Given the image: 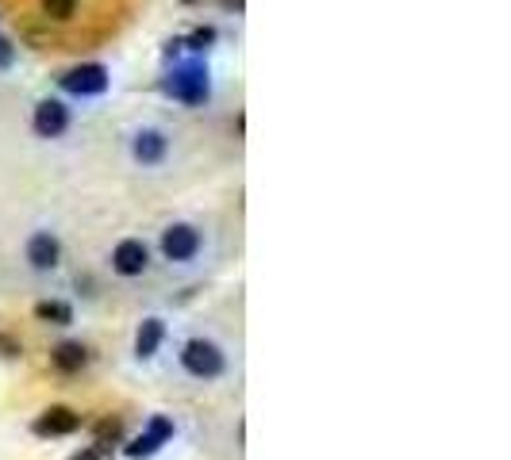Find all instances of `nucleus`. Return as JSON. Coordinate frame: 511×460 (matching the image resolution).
Returning <instances> with one entry per match:
<instances>
[{
    "label": "nucleus",
    "mask_w": 511,
    "mask_h": 460,
    "mask_svg": "<svg viewBox=\"0 0 511 460\" xmlns=\"http://www.w3.org/2000/svg\"><path fill=\"white\" fill-rule=\"evenodd\" d=\"M127 150H131L135 165H142V169H158V165H166V158L173 150V135L158 123H142L127 138Z\"/></svg>",
    "instance_id": "1"
},
{
    "label": "nucleus",
    "mask_w": 511,
    "mask_h": 460,
    "mask_svg": "<svg viewBox=\"0 0 511 460\" xmlns=\"http://www.w3.org/2000/svg\"><path fill=\"white\" fill-rule=\"evenodd\" d=\"M181 364H185V373L196 376V380H215L224 376V353H219L215 342H204V338H193L185 342V349H181Z\"/></svg>",
    "instance_id": "2"
},
{
    "label": "nucleus",
    "mask_w": 511,
    "mask_h": 460,
    "mask_svg": "<svg viewBox=\"0 0 511 460\" xmlns=\"http://www.w3.org/2000/svg\"><path fill=\"white\" fill-rule=\"evenodd\" d=\"M162 253H166V261H193L200 253V230L189 223L166 227L162 230Z\"/></svg>",
    "instance_id": "3"
},
{
    "label": "nucleus",
    "mask_w": 511,
    "mask_h": 460,
    "mask_svg": "<svg viewBox=\"0 0 511 460\" xmlns=\"http://www.w3.org/2000/svg\"><path fill=\"white\" fill-rule=\"evenodd\" d=\"M35 135H43V138H58L69 131V107L62 100H43L39 107H35Z\"/></svg>",
    "instance_id": "4"
},
{
    "label": "nucleus",
    "mask_w": 511,
    "mask_h": 460,
    "mask_svg": "<svg viewBox=\"0 0 511 460\" xmlns=\"http://www.w3.org/2000/svg\"><path fill=\"white\" fill-rule=\"evenodd\" d=\"M146 265H151V250H146L139 238H123L112 250V269L120 276H139V272H146Z\"/></svg>",
    "instance_id": "5"
},
{
    "label": "nucleus",
    "mask_w": 511,
    "mask_h": 460,
    "mask_svg": "<svg viewBox=\"0 0 511 460\" xmlns=\"http://www.w3.org/2000/svg\"><path fill=\"white\" fill-rule=\"evenodd\" d=\"M81 426V414L78 411H69V407H50V411H43L39 418H35V434L39 437H66V434H73Z\"/></svg>",
    "instance_id": "6"
},
{
    "label": "nucleus",
    "mask_w": 511,
    "mask_h": 460,
    "mask_svg": "<svg viewBox=\"0 0 511 460\" xmlns=\"http://www.w3.org/2000/svg\"><path fill=\"white\" fill-rule=\"evenodd\" d=\"M27 261H31V269H39V272L54 269V265L62 261V242H58V238H54L50 230L31 234V242H27Z\"/></svg>",
    "instance_id": "7"
},
{
    "label": "nucleus",
    "mask_w": 511,
    "mask_h": 460,
    "mask_svg": "<svg viewBox=\"0 0 511 460\" xmlns=\"http://www.w3.org/2000/svg\"><path fill=\"white\" fill-rule=\"evenodd\" d=\"M108 77H104V69L100 66H85V69H73L69 77H66V88L69 92H78V97H93V92H104Z\"/></svg>",
    "instance_id": "8"
},
{
    "label": "nucleus",
    "mask_w": 511,
    "mask_h": 460,
    "mask_svg": "<svg viewBox=\"0 0 511 460\" xmlns=\"http://www.w3.org/2000/svg\"><path fill=\"white\" fill-rule=\"evenodd\" d=\"M162 342H166V322L162 319H146L142 326H139V334H135V353L146 361V357H154L158 349H162Z\"/></svg>",
    "instance_id": "9"
},
{
    "label": "nucleus",
    "mask_w": 511,
    "mask_h": 460,
    "mask_svg": "<svg viewBox=\"0 0 511 460\" xmlns=\"http://www.w3.org/2000/svg\"><path fill=\"white\" fill-rule=\"evenodd\" d=\"M50 361H54V368H58V373H81V368L89 364V349L81 342H62L50 353Z\"/></svg>",
    "instance_id": "10"
},
{
    "label": "nucleus",
    "mask_w": 511,
    "mask_h": 460,
    "mask_svg": "<svg viewBox=\"0 0 511 460\" xmlns=\"http://www.w3.org/2000/svg\"><path fill=\"white\" fill-rule=\"evenodd\" d=\"M170 88H173V97H181L185 104H200V100H204V92H208L204 73H200V69H185Z\"/></svg>",
    "instance_id": "11"
},
{
    "label": "nucleus",
    "mask_w": 511,
    "mask_h": 460,
    "mask_svg": "<svg viewBox=\"0 0 511 460\" xmlns=\"http://www.w3.org/2000/svg\"><path fill=\"white\" fill-rule=\"evenodd\" d=\"M35 319L47 322V326H69L73 322V307L62 303V300H43V303H35Z\"/></svg>",
    "instance_id": "12"
},
{
    "label": "nucleus",
    "mask_w": 511,
    "mask_h": 460,
    "mask_svg": "<svg viewBox=\"0 0 511 460\" xmlns=\"http://www.w3.org/2000/svg\"><path fill=\"white\" fill-rule=\"evenodd\" d=\"M162 445H166V441H158L151 430H146V434H139L135 441H127V449H123V453L131 456V460H146V456H154Z\"/></svg>",
    "instance_id": "13"
},
{
    "label": "nucleus",
    "mask_w": 511,
    "mask_h": 460,
    "mask_svg": "<svg viewBox=\"0 0 511 460\" xmlns=\"http://www.w3.org/2000/svg\"><path fill=\"white\" fill-rule=\"evenodd\" d=\"M112 441H120V422L116 418H104L97 426V445L100 449H112Z\"/></svg>",
    "instance_id": "14"
},
{
    "label": "nucleus",
    "mask_w": 511,
    "mask_h": 460,
    "mask_svg": "<svg viewBox=\"0 0 511 460\" xmlns=\"http://www.w3.org/2000/svg\"><path fill=\"white\" fill-rule=\"evenodd\" d=\"M146 430H151L158 441H170V437H173V418L154 414V418H151V426H146Z\"/></svg>",
    "instance_id": "15"
},
{
    "label": "nucleus",
    "mask_w": 511,
    "mask_h": 460,
    "mask_svg": "<svg viewBox=\"0 0 511 460\" xmlns=\"http://www.w3.org/2000/svg\"><path fill=\"white\" fill-rule=\"evenodd\" d=\"M43 12L54 15V20H69V15H73V0H43Z\"/></svg>",
    "instance_id": "16"
},
{
    "label": "nucleus",
    "mask_w": 511,
    "mask_h": 460,
    "mask_svg": "<svg viewBox=\"0 0 511 460\" xmlns=\"http://www.w3.org/2000/svg\"><path fill=\"white\" fill-rule=\"evenodd\" d=\"M73 460H100V449H81V453L73 456Z\"/></svg>",
    "instance_id": "17"
},
{
    "label": "nucleus",
    "mask_w": 511,
    "mask_h": 460,
    "mask_svg": "<svg viewBox=\"0 0 511 460\" xmlns=\"http://www.w3.org/2000/svg\"><path fill=\"white\" fill-rule=\"evenodd\" d=\"M0 66H12V50H8V43H0Z\"/></svg>",
    "instance_id": "18"
},
{
    "label": "nucleus",
    "mask_w": 511,
    "mask_h": 460,
    "mask_svg": "<svg viewBox=\"0 0 511 460\" xmlns=\"http://www.w3.org/2000/svg\"><path fill=\"white\" fill-rule=\"evenodd\" d=\"M0 345H8V342H0ZM8 349H12V345H8ZM12 353H16V349H12Z\"/></svg>",
    "instance_id": "19"
},
{
    "label": "nucleus",
    "mask_w": 511,
    "mask_h": 460,
    "mask_svg": "<svg viewBox=\"0 0 511 460\" xmlns=\"http://www.w3.org/2000/svg\"><path fill=\"white\" fill-rule=\"evenodd\" d=\"M185 5H193V0H185Z\"/></svg>",
    "instance_id": "20"
}]
</instances>
